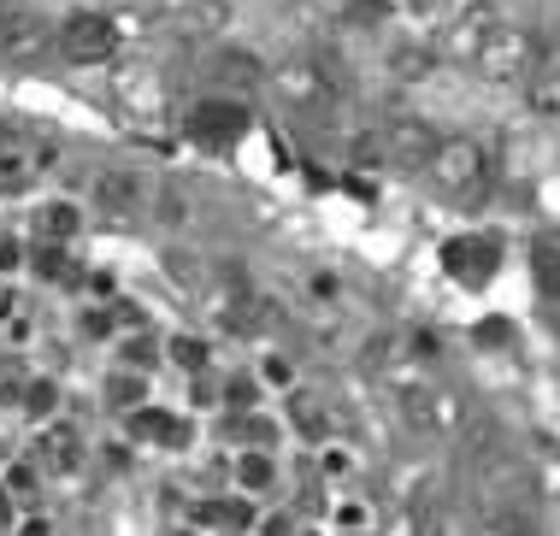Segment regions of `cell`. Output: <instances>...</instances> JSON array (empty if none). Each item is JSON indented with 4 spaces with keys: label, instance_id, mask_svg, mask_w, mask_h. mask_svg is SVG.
<instances>
[{
    "label": "cell",
    "instance_id": "cell-1",
    "mask_svg": "<svg viewBox=\"0 0 560 536\" xmlns=\"http://www.w3.org/2000/svg\"><path fill=\"white\" fill-rule=\"evenodd\" d=\"M431 183L448 195V201H460V207H478L483 195H490V183H495V165H490V148L472 142V136H443V148L431 153Z\"/></svg>",
    "mask_w": 560,
    "mask_h": 536
},
{
    "label": "cell",
    "instance_id": "cell-2",
    "mask_svg": "<svg viewBox=\"0 0 560 536\" xmlns=\"http://www.w3.org/2000/svg\"><path fill=\"white\" fill-rule=\"evenodd\" d=\"M118 48H125V24L113 19V12H66V19L54 24V54L66 59V66H113Z\"/></svg>",
    "mask_w": 560,
    "mask_h": 536
},
{
    "label": "cell",
    "instance_id": "cell-3",
    "mask_svg": "<svg viewBox=\"0 0 560 536\" xmlns=\"http://www.w3.org/2000/svg\"><path fill=\"white\" fill-rule=\"evenodd\" d=\"M537 66H542V48L525 24H495L490 36H483L478 59H472V71L483 83H525Z\"/></svg>",
    "mask_w": 560,
    "mask_h": 536
},
{
    "label": "cell",
    "instance_id": "cell-4",
    "mask_svg": "<svg viewBox=\"0 0 560 536\" xmlns=\"http://www.w3.org/2000/svg\"><path fill=\"white\" fill-rule=\"evenodd\" d=\"M89 207L113 224H130V219H142V207H148V183L136 172H125V165H101V172L89 177Z\"/></svg>",
    "mask_w": 560,
    "mask_h": 536
},
{
    "label": "cell",
    "instance_id": "cell-5",
    "mask_svg": "<svg viewBox=\"0 0 560 536\" xmlns=\"http://www.w3.org/2000/svg\"><path fill=\"white\" fill-rule=\"evenodd\" d=\"M271 89H278L283 106H301V113H319V106L337 101V83H330L325 59H283L271 71Z\"/></svg>",
    "mask_w": 560,
    "mask_h": 536
},
{
    "label": "cell",
    "instance_id": "cell-6",
    "mask_svg": "<svg viewBox=\"0 0 560 536\" xmlns=\"http://www.w3.org/2000/svg\"><path fill=\"white\" fill-rule=\"evenodd\" d=\"M42 54H54V24L42 19V12H30V7L0 12V59L30 66V59H42Z\"/></svg>",
    "mask_w": 560,
    "mask_h": 536
},
{
    "label": "cell",
    "instance_id": "cell-7",
    "mask_svg": "<svg viewBox=\"0 0 560 536\" xmlns=\"http://www.w3.org/2000/svg\"><path fill=\"white\" fill-rule=\"evenodd\" d=\"M502 24L495 19V7L490 0H466L460 12H448V24H443V42H436V54L443 59H460V66H472L478 48H483V36Z\"/></svg>",
    "mask_w": 560,
    "mask_h": 536
},
{
    "label": "cell",
    "instance_id": "cell-8",
    "mask_svg": "<svg viewBox=\"0 0 560 536\" xmlns=\"http://www.w3.org/2000/svg\"><path fill=\"white\" fill-rule=\"evenodd\" d=\"M59 153L48 142H7L0 148V195H24L54 172Z\"/></svg>",
    "mask_w": 560,
    "mask_h": 536
},
{
    "label": "cell",
    "instance_id": "cell-9",
    "mask_svg": "<svg viewBox=\"0 0 560 536\" xmlns=\"http://www.w3.org/2000/svg\"><path fill=\"white\" fill-rule=\"evenodd\" d=\"M443 148V130L431 125V118H413V113H396L384 125V153L401 165H431V153Z\"/></svg>",
    "mask_w": 560,
    "mask_h": 536
},
{
    "label": "cell",
    "instance_id": "cell-10",
    "mask_svg": "<svg viewBox=\"0 0 560 536\" xmlns=\"http://www.w3.org/2000/svg\"><path fill=\"white\" fill-rule=\"evenodd\" d=\"M401 419L413 424L419 436H443L454 424V401L443 389H419V383H413V389H401Z\"/></svg>",
    "mask_w": 560,
    "mask_h": 536
},
{
    "label": "cell",
    "instance_id": "cell-11",
    "mask_svg": "<svg viewBox=\"0 0 560 536\" xmlns=\"http://www.w3.org/2000/svg\"><path fill=\"white\" fill-rule=\"evenodd\" d=\"M130 419V436H142V442H160V448H177V442H189V419H177V412H165V407H136L125 412Z\"/></svg>",
    "mask_w": 560,
    "mask_h": 536
},
{
    "label": "cell",
    "instance_id": "cell-12",
    "mask_svg": "<svg viewBox=\"0 0 560 536\" xmlns=\"http://www.w3.org/2000/svg\"><path fill=\"white\" fill-rule=\"evenodd\" d=\"M525 106H532V118H560V59H542L525 77Z\"/></svg>",
    "mask_w": 560,
    "mask_h": 536
},
{
    "label": "cell",
    "instance_id": "cell-13",
    "mask_svg": "<svg viewBox=\"0 0 560 536\" xmlns=\"http://www.w3.org/2000/svg\"><path fill=\"white\" fill-rule=\"evenodd\" d=\"M448 271L454 278H466V283H483L495 271V248L483 236H472V242H448Z\"/></svg>",
    "mask_w": 560,
    "mask_h": 536
},
{
    "label": "cell",
    "instance_id": "cell-14",
    "mask_svg": "<svg viewBox=\"0 0 560 536\" xmlns=\"http://www.w3.org/2000/svg\"><path fill=\"white\" fill-rule=\"evenodd\" d=\"M290 419H295V431L313 436V442L330 436V407H325V395H313V389H290Z\"/></svg>",
    "mask_w": 560,
    "mask_h": 536
},
{
    "label": "cell",
    "instance_id": "cell-15",
    "mask_svg": "<svg viewBox=\"0 0 560 536\" xmlns=\"http://www.w3.org/2000/svg\"><path fill=\"white\" fill-rule=\"evenodd\" d=\"M436 48H419V42H401L396 54H389V77H396V83H425V77L436 71Z\"/></svg>",
    "mask_w": 560,
    "mask_h": 536
},
{
    "label": "cell",
    "instance_id": "cell-16",
    "mask_svg": "<svg viewBox=\"0 0 560 536\" xmlns=\"http://www.w3.org/2000/svg\"><path fill=\"white\" fill-rule=\"evenodd\" d=\"M236 483H242V496H266V489L278 483V459H271L266 448L236 454Z\"/></svg>",
    "mask_w": 560,
    "mask_h": 536
},
{
    "label": "cell",
    "instance_id": "cell-17",
    "mask_svg": "<svg viewBox=\"0 0 560 536\" xmlns=\"http://www.w3.org/2000/svg\"><path fill=\"white\" fill-rule=\"evenodd\" d=\"M78 230H83V212L71 207V201H48V207L36 212V236L42 242H71Z\"/></svg>",
    "mask_w": 560,
    "mask_h": 536
},
{
    "label": "cell",
    "instance_id": "cell-18",
    "mask_svg": "<svg viewBox=\"0 0 560 536\" xmlns=\"http://www.w3.org/2000/svg\"><path fill=\"white\" fill-rule=\"evenodd\" d=\"M195 136H207V142H224V136H236L242 130V106H224V101H207L201 113L189 118Z\"/></svg>",
    "mask_w": 560,
    "mask_h": 536
},
{
    "label": "cell",
    "instance_id": "cell-19",
    "mask_svg": "<svg viewBox=\"0 0 560 536\" xmlns=\"http://www.w3.org/2000/svg\"><path fill=\"white\" fill-rule=\"evenodd\" d=\"M78 454H83V442L71 424H54V431H42V459H48L54 471H71L78 466Z\"/></svg>",
    "mask_w": 560,
    "mask_h": 536
},
{
    "label": "cell",
    "instance_id": "cell-20",
    "mask_svg": "<svg viewBox=\"0 0 560 536\" xmlns=\"http://www.w3.org/2000/svg\"><path fill=\"white\" fill-rule=\"evenodd\" d=\"M165 354H172L177 372H195V377H201V372H207V360H213L201 336H172V348H165Z\"/></svg>",
    "mask_w": 560,
    "mask_h": 536
},
{
    "label": "cell",
    "instance_id": "cell-21",
    "mask_svg": "<svg viewBox=\"0 0 560 536\" xmlns=\"http://www.w3.org/2000/svg\"><path fill=\"white\" fill-rule=\"evenodd\" d=\"M107 401H113L118 412H136V407L148 401V383L130 377V372H118V377H107Z\"/></svg>",
    "mask_w": 560,
    "mask_h": 536
},
{
    "label": "cell",
    "instance_id": "cell-22",
    "mask_svg": "<svg viewBox=\"0 0 560 536\" xmlns=\"http://www.w3.org/2000/svg\"><path fill=\"white\" fill-rule=\"evenodd\" d=\"M260 377L278 383V389H290V383H295V365L283 360V354H266V360H260Z\"/></svg>",
    "mask_w": 560,
    "mask_h": 536
},
{
    "label": "cell",
    "instance_id": "cell-23",
    "mask_svg": "<svg viewBox=\"0 0 560 536\" xmlns=\"http://www.w3.org/2000/svg\"><path fill=\"white\" fill-rule=\"evenodd\" d=\"M30 389H36V395H30V419H42V412H54V401H59V395H54V383H30Z\"/></svg>",
    "mask_w": 560,
    "mask_h": 536
},
{
    "label": "cell",
    "instance_id": "cell-24",
    "mask_svg": "<svg viewBox=\"0 0 560 536\" xmlns=\"http://www.w3.org/2000/svg\"><path fill=\"white\" fill-rule=\"evenodd\" d=\"M401 12H413V19H436V12H448V0H396Z\"/></svg>",
    "mask_w": 560,
    "mask_h": 536
},
{
    "label": "cell",
    "instance_id": "cell-25",
    "mask_svg": "<svg viewBox=\"0 0 560 536\" xmlns=\"http://www.w3.org/2000/svg\"><path fill=\"white\" fill-rule=\"evenodd\" d=\"M7 489H12V496H30V489H36V471H30V466H12Z\"/></svg>",
    "mask_w": 560,
    "mask_h": 536
},
{
    "label": "cell",
    "instance_id": "cell-26",
    "mask_svg": "<svg viewBox=\"0 0 560 536\" xmlns=\"http://www.w3.org/2000/svg\"><path fill=\"white\" fill-rule=\"evenodd\" d=\"M12 266H24V248L12 236H0V271H12Z\"/></svg>",
    "mask_w": 560,
    "mask_h": 536
},
{
    "label": "cell",
    "instance_id": "cell-27",
    "mask_svg": "<svg viewBox=\"0 0 560 536\" xmlns=\"http://www.w3.org/2000/svg\"><path fill=\"white\" fill-rule=\"evenodd\" d=\"M295 531V518L290 513H278V518H260V536H290Z\"/></svg>",
    "mask_w": 560,
    "mask_h": 536
},
{
    "label": "cell",
    "instance_id": "cell-28",
    "mask_svg": "<svg viewBox=\"0 0 560 536\" xmlns=\"http://www.w3.org/2000/svg\"><path fill=\"white\" fill-rule=\"evenodd\" d=\"M0 531H12V489H0Z\"/></svg>",
    "mask_w": 560,
    "mask_h": 536
},
{
    "label": "cell",
    "instance_id": "cell-29",
    "mask_svg": "<svg viewBox=\"0 0 560 536\" xmlns=\"http://www.w3.org/2000/svg\"><path fill=\"white\" fill-rule=\"evenodd\" d=\"M19 536H54V531H48V518H30V525H19Z\"/></svg>",
    "mask_w": 560,
    "mask_h": 536
},
{
    "label": "cell",
    "instance_id": "cell-30",
    "mask_svg": "<svg viewBox=\"0 0 560 536\" xmlns=\"http://www.w3.org/2000/svg\"><path fill=\"white\" fill-rule=\"evenodd\" d=\"M549 325H555V336H560V289L549 295Z\"/></svg>",
    "mask_w": 560,
    "mask_h": 536
},
{
    "label": "cell",
    "instance_id": "cell-31",
    "mask_svg": "<svg viewBox=\"0 0 560 536\" xmlns=\"http://www.w3.org/2000/svg\"><path fill=\"white\" fill-rule=\"evenodd\" d=\"M7 306H12V289H7V283H0V313H7Z\"/></svg>",
    "mask_w": 560,
    "mask_h": 536
},
{
    "label": "cell",
    "instance_id": "cell-32",
    "mask_svg": "<svg viewBox=\"0 0 560 536\" xmlns=\"http://www.w3.org/2000/svg\"><path fill=\"white\" fill-rule=\"evenodd\" d=\"M307 7H342V0H307Z\"/></svg>",
    "mask_w": 560,
    "mask_h": 536
},
{
    "label": "cell",
    "instance_id": "cell-33",
    "mask_svg": "<svg viewBox=\"0 0 560 536\" xmlns=\"http://www.w3.org/2000/svg\"><path fill=\"white\" fill-rule=\"evenodd\" d=\"M224 536H231V531H224Z\"/></svg>",
    "mask_w": 560,
    "mask_h": 536
}]
</instances>
